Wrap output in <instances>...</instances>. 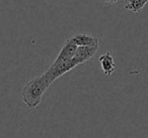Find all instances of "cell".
Segmentation results:
<instances>
[{
  "label": "cell",
  "mask_w": 148,
  "mask_h": 138,
  "mask_svg": "<svg viewBox=\"0 0 148 138\" xmlns=\"http://www.w3.org/2000/svg\"><path fill=\"white\" fill-rule=\"evenodd\" d=\"M49 82L44 75L36 77L25 84L23 90V100L29 109H35L41 104L46 91L50 87Z\"/></svg>",
  "instance_id": "obj_1"
},
{
  "label": "cell",
  "mask_w": 148,
  "mask_h": 138,
  "mask_svg": "<svg viewBox=\"0 0 148 138\" xmlns=\"http://www.w3.org/2000/svg\"><path fill=\"white\" fill-rule=\"evenodd\" d=\"M78 65H79V63L74 59V57L67 62L53 63L51 67L49 68V70H48L45 74H43V75H44V77L47 79V81L49 82L50 85H52L56 80L59 79L60 77L65 75L66 73H68V72L71 71V70L75 69Z\"/></svg>",
  "instance_id": "obj_2"
},
{
  "label": "cell",
  "mask_w": 148,
  "mask_h": 138,
  "mask_svg": "<svg viewBox=\"0 0 148 138\" xmlns=\"http://www.w3.org/2000/svg\"><path fill=\"white\" fill-rule=\"evenodd\" d=\"M77 47H78L73 43V41L71 39H68L65 41L63 47H62V49H60L54 63H61V62H67L72 60L74 57V55H75Z\"/></svg>",
  "instance_id": "obj_3"
},
{
  "label": "cell",
  "mask_w": 148,
  "mask_h": 138,
  "mask_svg": "<svg viewBox=\"0 0 148 138\" xmlns=\"http://www.w3.org/2000/svg\"><path fill=\"white\" fill-rule=\"evenodd\" d=\"M99 47H78L76 49V53L74 55V59L80 64L91 60L99 51Z\"/></svg>",
  "instance_id": "obj_4"
},
{
  "label": "cell",
  "mask_w": 148,
  "mask_h": 138,
  "mask_svg": "<svg viewBox=\"0 0 148 138\" xmlns=\"http://www.w3.org/2000/svg\"><path fill=\"white\" fill-rule=\"evenodd\" d=\"M99 65H101V71H103V73L105 76L110 77V76H112L116 72L117 65H116L113 55H111L110 51H108V53H106L105 55L99 57Z\"/></svg>",
  "instance_id": "obj_5"
},
{
  "label": "cell",
  "mask_w": 148,
  "mask_h": 138,
  "mask_svg": "<svg viewBox=\"0 0 148 138\" xmlns=\"http://www.w3.org/2000/svg\"><path fill=\"white\" fill-rule=\"evenodd\" d=\"M71 39L77 47H99V39L89 34L79 33L71 37Z\"/></svg>",
  "instance_id": "obj_6"
},
{
  "label": "cell",
  "mask_w": 148,
  "mask_h": 138,
  "mask_svg": "<svg viewBox=\"0 0 148 138\" xmlns=\"http://www.w3.org/2000/svg\"><path fill=\"white\" fill-rule=\"evenodd\" d=\"M148 3V0H129L125 5L126 10H129L133 13H140L145 5Z\"/></svg>",
  "instance_id": "obj_7"
},
{
  "label": "cell",
  "mask_w": 148,
  "mask_h": 138,
  "mask_svg": "<svg viewBox=\"0 0 148 138\" xmlns=\"http://www.w3.org/2000/svg\"><path fill=\"white\" fill-rule=\"evenodd\" d=\"M106 3H109V4H116L120 1V0H103Z\"/></svg>",
  "instance_id": "obj_8"
}]
</instances>
